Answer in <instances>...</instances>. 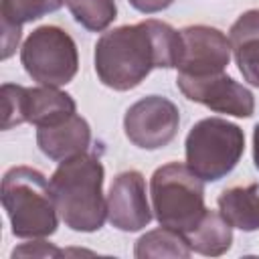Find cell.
I'll use <instances>...</instances> for the list:
<instances>
[{
	"label": "cell",
	"mask_w": 259,
	"mask_h": 259,
	"mask_svg": "<svg viewBox=\"0 0 259 259\" xmlns=\"http://www.w3.org/2000/svg\"><path fill=\"white\" fill-rule=\"evenodd\" d=\"M180 55V32L162 20L148 18L101 34L95 45V73L103 85L127 91L156 67H178Z\"/></svg>",
	"instance_id": "6da1fadb"
},
{
	"label": "cell",
	"mask_w": 259,
	"mask_h": 259,
	"mask_svg": "<svg viewBox=\"0 0 259 259\" xmlns=\"http://www.w3.org/2000/svg\"><path fill=\"white\" fill-rule=\"evenodd\" d=\"M51 190L63 223L81 233L99 231L107 217L103 198V166L95 154L63 160L51 176Z\"/></svg>",
	"instance_id": "7a4b0ae2"
},
{
	"label": "cell",
	"mask_w": 259,
	"mask_h": 259,
	"mask_svg": "<svg viewBox=\"0 0 259 259\" xmlns=\"http://www.w3.org/2000/svg\"><path fill=\"white\" fill-rule=\"evenodd\" d=\"M2 206L20 239H40L57 231L59 210L51 182L30 166H14L4 174Z\"/></svg>",
	"instance_id": "3957f363"
},
{
	"label": "cell",
	"mask_w": 259,
	"mask_h": 259,
	"mask_svg": "<svg viewBox=\"0 0 259 259\" xmlns=\"http://www.w3.org/2000/svg\"><path fill=\"white\" fill-rule=\"evenodd\" d=\"M154 214L162 227L190 233L206 212L202 180L180 162L160 166L150 180Z\"/></svg>",
	"instance_id": "277c9868"
},
{
	"label": "cell",
	"mask_w": 259,
	"mask_h": 259,
	"mask_svg": "<svg viewBox=\"0 0 259 259\" xmlns=\"http://www.w3.org/2000/svg\"><path fill=\"white\" fill-rule=\"evenodd\" d=\"M245 150L243 130L221 117L194 123L186 136V166L206 182L227 176Z\"/></svg>",
	"instance_id": "5b68a950"
},
{
	"label": "cell",
	"mask_w": 259,
	"mask_h": 259,
	"mask_svg": "<svg viewBox=\"0 0 259 259\" xmlns=\"http://www.w3.org/2000/svg\"><path fill=\"white\" fill-rule=\"evenodd\" d=\"M20 61L26 73L40 85H67L79 67L75 40L59 26H38L22 45Z\"/></svg>",
	"instance_id": "8992f818"
},
{
	"label": "cell",
	"mask_w": 259,
	"mask_h": 259,
	"mask_svg": "<svg viewBox=\"0 0 259 259\" xmlns=\"http://www.w3.org/2000/svg\"><path fill=\"white\" fill-rule=\"evenodd\" d=\"M2 130H10L24 121L36 127L57 125L75 115V101L57 87H20L2 85Z\"/></svg>",
	"instance_id": "52a82bcc"
},
{
	"label": "cell",
	"mask_w": 259,
	"mask_h": 259,
	"mask_svg": "<svg viewBox=\"0 0 259 259\" xmlns=\"http://www.w3.org/2000/svg\"><path fill=\"white\" fill-rule=\"evenodd\" d=\"M180 125L178 107L162 97V95H148L125 111L123 130L127 140L144 150H158L168 146Z\"/></svg>",
	"instance_id": "ba28073f"
},
{
	"label": "cell",
	"mask_w": 259,
	"mask_h": 259,
	"mask_svg": "<svg viewBox=\"0 0 259 259\" xmlns=\"http://www.w3.org/2000/svg\"><path fill=\"white\" fill-rule=\"evenodd\" d=\"M176 87L184 93L186 99L202 103L217 113L249 117L253 115L255 109L253 93L225 73L206 75V77H190L178 73Z\"/></svg>",
	"instance_id": "9c48e42d"
},
{
	"label": "cell",
	"mask_w": 259,
	"mask_h": 259,
	"mask_svg": "<svg viewBox=\"0 0 259 259\" xmlns=\"http://www.w3.org/2000/svg\"><path fill=\"white\" fill-rule=\"evenodd\" d=\"M182 55L178 73L190 77H206L223 73L231 61V40L212 26L196 24L180 30Z\"/></svg>",
	"instance_id": "30bf717a"
},
{
	"label": "cell",
	"mask_w": 259,
	"mask_h": 259,
	"mask_svg": "<svg viewBox=\"0 0 259 259\" xmlns=\"http://www.w3.org/2000/svg\"><path fill=\"white\" fill-rule=\"evenodd\" d=\"M107 219L119 231H140L152 221L146 180L138 170L119 172L107 194Z\"/></svg>",
	"instance_id": "8fae6325"
},
{
	"label": "cell",
	"mask_w": 259,
	"mask_h": 259,
	"mask_svg": "<svg viewBox=\"0 0 259 259\" xmlns=\"http://www.w3.org/2000/svg\"><path fill=\"white\" fill-rule=\"evenodd\" d=\"M91 142L89 123L81 115H71L69 119L36 130V144L45 156L51 160H67L71 156L87 152Z\"/></svg>",
	"instance_id": "7c38bea8"
},
{
	"label": "cell",
	"mask_w": 259,
	"mask_h": 259,
	"mask_svg": "<svg viewBox=\"0 0 259 259\" xmlns=\"http://www.w3.org/2000/svg\"><path fill=\"white\" fill-rule=\"evenodd\" d=\"M229 40L243 79L259 87V10L243 12L233 22Z\"/></svg>",
	"instance_id": "4fadbf2b"
},
{
	"label": "cell",
	"mask_w": 259,
	"mask_h": 259,
	"mask_svg": "<svg viewBox=\"0 0 259 259\" xmlns=\"http://www.w3.org/2000/svg\"><path fill=\"white\" fill-rule=\"evenodd\" d=\"M217 202L219 212L231 227L247 233L259 229V186L255 182L225 188Z\"/></svg>",
	"instance_id": "5bb4252c"
},
{
	"label": "cell",
	"mask_w": 259,
	"mask_h": 259,
	"mask_svg": "<svg viewBox=\"0 0 259 259\" xmlns=\"http://www.w3.org/2000/svg\"><path fill=\"white\" fill-rule=\"evenodd\" d=\"M231 229L233 227L223 219L221 212L206 210L200 223L184 237L188 239V245L192 247V251L200 255H208V257H219L227 253L233 243Z\"/></svg>",
	"instance_id": "9a60e30c"
},
{
	"label": "cell",
	"mask_w": 259,
	"mask_h": 259,
	"mask_svg": "<svg viewBox=\"0 0 259 259\" xmlns=\"http://www.w3.org/2000/svg\"><path fill=\"white\" fill-rule=\"evenodd\" d=\"M192 247L188 245V239L174 229L160 227L156 231L146 233L138 239L134 255L138 259L148 257H188Z\"/></svg>",
	"instance_id": "2e32d148"
},
{
	"label": "cell",
	"mask_w": 259,
	"mask_h": 259,
	"mask_svg": "<svg viewBox=\"0 0 259 259\" xmlns=\"http://www.w3.org/2000/svg\"><path fill=\"white\" fill-rule=\"evenodd\" d=\"M67 6L73 18L93 32L105 30L117 14L113 0H67Z\"/></svg>",
	"instance_id": "e0dca14e"
},
{
	"label": "cell",
	"mask_w": 259,
	"mask_h": 259,
	"mask_svg": "<svg viewBox=\"0 0 259 259\" xmlns=\"http://www.w3.org/2000/svg\"><path fill=\"white\" fill-rule=\"evenodd\" d=\"M63 4L65 0H0V12L2 20L22 26L24 22L59 10Z\"/></svg>",
	"instance_id": "ac0fdd59"
},
{
	"label": "cell",
	"mask_w": 259,
	"mask_h": 259,
	"mask_svg": "<svg viewBox=\"0 0 259 259\" xmlns=\"http://www.w3.org/2000/svg\"><path fill=\"white\" fill-rule=\"evenodd\" d=\"M20 40V26L2 20V59H8Z\"/></svg>",
	"instance_id": "d6986e66"
},
{
	"label": "cell",
	"mask_w": 259,
	"mask_h": 259,
	"mask_svg": "<svg viewBox=\"0 0 259 259\" xmlns=\"http://www.w3.org/2000/svg\"><path fill=\"white\" fill-rule=\"evenodd\" d=\"M65 251H59V249H55V247H51V245H47V243H42V241H38V243H32V245H22V247H18V249H14L12 251V257H20V255H26V257H38V255H63Z\"/></svg>",
	"instance_id": "ffe728a7"
},
{
	"label": "cell",
	"mask_w": 259,
	"mask_h": 259,
	"mask_svg": "<svg viewBox=\"0 0 259 259\" xmlns=\"http://www.w3.org/2000/svg\"><path fill=\"white\" fill-rule=\"evenodd\" d=\"M172 2H174V0H130V4H132L136 10L144 12V14L160 12V10L168 8Z\"/></svg>",
	"instance_id": "44dd1931"
},
{
	"label": "cell",
	"mask_w": 259,
	"mask_h": 259,
	"mask_svg": "<svg viewBox=\"0 0 259 259\" xmlns=\"http://www.w3.org/2000/svg\"><path fill=\"white\" fill-rule=\"evenodd\" d=\"M253 160H255V166L259 168V123L255 125V132H253Z\"/></svg>",
	"instance_id": "7402d4cb"
}]
</instances>
